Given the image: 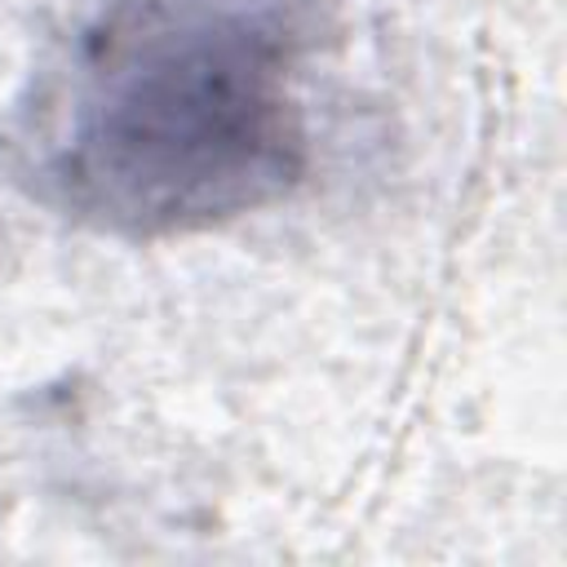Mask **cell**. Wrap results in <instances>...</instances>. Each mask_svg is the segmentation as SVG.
Wrapping results in <instances>:
<instances>
[{
  "label": "cell",
  "mask_w": 567,
  "mask_h": 567,
  "mask_svg": "<svg viewBox=\"0 0 567 567\" xmlns=\"http://www.w3.org/2000/svg\"><path fill=\"white\" fill-rule=\"evenodd\" d=\"M323 27L328 0H97L18 115V177L124 239L257 213L306 177Z\"/></svg>",
  "instance_id": "cell-1"
}]
</instances>
